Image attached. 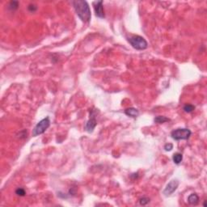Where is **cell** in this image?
I'll return each instance as SVG.
<instances>
[{
	"instance_id": "12",
	"label": "cell",
	"mask_w": 207,
	"mask_h": 207,
	"mask_svg": "<svg viewBox=\"0 0 207 207\" xmlns=\"http://www.w3.org/2000/svg\"><path fill=\"white\" fill-rule=\"evenodd\" d=\"M184 111L185 112H192L193 110L195 109V106L194 105H192V104H186L184 106L183 108Z\"/></svg>"
},
{
	"instance_id": "11",
	"label": "cell",
	"mask_w": 207,
	"mask_h": 207,
	"mask_svg": "<svg viewBox=\"0 0 207 207\" xmlns=\"http://www.w3.org/2000/svg\"><path fill=\"white\" fill-rule=\"evenodd\" d=\"M154 121L157 124H163L167 121H170V119L166 117H163V116H158L154 119Z\"/></svg>"
},
{
	"instance_id": "13",
	"label": "cell",
	"mask_w": 207,
	"mask_h": 207,
	"mask_svg": "<svg viewBox=\"0 0 207 207\" xmlns=\"http://www.w3.org/2000/svg\"><path fill=\"white\" fill-rule=\"evenodd\" d=\"M19 7V2L18 1H12L9 3L8 8L10 10H16Z\"/></svg>"
},
{
	"instance_id": "9",
	"label": "cell",
	"mask_w": 207,
	"mask_h": 207,
	"mask_svg": "<svg viewBox=\"0 0 207 207\" xmlns=\"http://www.w3.org/2000/svg\"><path fill=\"white\" fill-rule=\"evenodd\" d=\"M188 202L190 203V205H193V206H196V205L198 204L199 202V197L198 196L197 193H192L189 196L188 198Z\"/></svg>"
},
{
	"instance_id": "10",
	"label": "cell",
	"mask_w": 207,
	"mask_h": 207,
	"mask_svg": "<svg viewBox=\"0 0 207 207\" xmlns=\"http://www.w3.org/2000/svg\"><path fill=\"white\" fill-rule=\"evenodd\" d=\"M172 160L176 164H180L181 161L183 160V155L181 153H175L172 156Z\"/></svg>"
},
{
	"instance_id": "15",
	"label": "cell",
	"mask_w": 207,
	"mask_h": 207,
	"mask_svg": "<svg viewBox=\"0 0 207 207\" xmlns=\"http://www.w3.org/2000/svg\"><path fill=\"white\" fill-rule=\"evenodd\" d=\"M150 202V199L148 198H142L139 199V203L142 206H146L147 204H148Z\"/></svg>"
},
{
	"instance_id": "14",
	"label": "cell",
	"mask_w": 207,
	"mask_h": 207,
	"mask_svg": "<svg viewBox=\"0 0 207 207\" xmlns=\"http://www.w3.org/2000/svg\"><path fill=\"white\" fill-rule=\"evenodd\" d=\"M15 193L17 194L18 196H20V197H24V196H25V190H24V189H22V188H18L17 190H15Z\"/></svg>"
},
{
	"instance_id": "5",
	"label": "cell",
	"mask_w": 207,
	"mask_h": 207,
	"mask_svg": "<svg viewBox=\"0 0 207 207\" xmlns=\"http://www.w3.org/2000/svg\"><path fill=\"white\" fill-rule=\"evenodd\" d=\"M95 115H96V110H92L90 112V119L87 121L85 125V130L88 133H92L93 130L96 126V119H95Z\"/></svg>"
},
{
	"instance_id": "2",
	"label": "cell",
	"mask_w": 207,
	"mask_h": 207,
	"mask_svg": "<svg viewBox=\"0 0 207 207\" xmlns=\"http://www.w3.org/2000/svg\"><path fill=\"white\" fill-rule=\"evenodd\" d=\"M128 42H130L132 47L138 50H144L148 46L147 42L141 36H132L128 38Z\"/></svg>"
},
{
	"instance_id": "7",
	"label": "cell",
	"mask_w": 207,
	"mask_h": 207,
	"mask_svg": "<svg viewBox=\"0 0 207 207\" xmlns=\"http://www.w3.org/2000/svg\"><path fill=\"white\" fill-rule=\"evenodd\" d=\"M103 1H95L93 2V7L95 10V15L99 18L104 17V7H103Z\"/></svg>"
},
{
	"instance_id": "16",
	"label": "cell",
	"mask_w": 207,
	"mask_h": 207,
	"mask_svg": "<svg viewBox=\"0 0 207 207\" xmlns=\"http://www.w3.org/2000/svg\"><path fill=\"white\" fill-rule=\"evenodd\" d=\"M173 149V145L172 143H167L164 145V150L166 151H171Z\"/></svg>"
},
{
	"instance_id": "17",
	"label": "cell",
	"mask_w": 207,
	"mask_h": 207,
	"mask_svg": "<svg viewBox=\"0 0 207 207\" xmlns=\"http://www.w3.org/2000/svg\"><path fill=\"white\" fill-rule=\"evenodd\" d=\"M28 11H30V12H35V11H36V9H37V7L36 6V5H34V4H30V5H28Z\"/></svg>"
},
{
	"instance_id": "3",
	"label": "cell",
	"mask_w": 207,
	"mask_h": 207,
	"mask_svg": "<svg viewBox=\"0 0 207 207\" xmlns=\"http://www.w3.org/2000/svg\"><path fill=\"white\" fill-rule=\"evenodd\" d=\"M50 120L49 117L42 119V121H40L36 125V126L33 129V136L36 137L40 134L44 133L47 130L48 128L50 127Z\"/></svg>"
},
{
	"instance_id": "4",
	"label": "cell",
	"mask_w": 207,
	"mask_h": 207,
	"mask_svg": "<svg viewBox=\"0 0 207 207\" xmlns=\"http://www.w3.org/2000/svg\"><path fill=\"white\" fill-rule=\"evenodd\" d=\"M192 132L191 130L186 128H178L172 130L171 132V136L173 139L179 141V140H187L190 138Z\"/></svg>"
},
{
	"instance_id": "6",
	"label": "cell",
	"mask_w": 207,
	"mask_h": 207,
	"mask_svg": "<svg viewBox=\"0 0 207 207\" xmlns=\"http://www.w3.org/2000/svg\"><path fill=\"white\" fill-rule=\"evenodd\" d=\"M179 184H180V182H179V181H177V180L171 181L167 184V186H166V188L164 189V190H163V193L165 196H167V197H168V196H170L171 194H172L176 190H177Z\"/></svg>"
},
{
	"instance_id": "8",
	"label": "cell",
	"mask_w": 207,
	"mask_h": 207,
	"mask_svg": "<svg viewBox=\"0 0 207 207\" xmlns=\"http://www.w3.org/2000/svg\"><path fill=\"white\" fill-rule=\"evenodd\" d=\"M125 113L128 116V117H133V118H136L137 117H138L139 115V111L135 108H128L126 109L125 110Z\"/></svg>"
},
{
	"instance_id": "1",
	"label": "cell",
	"mask_w": 207,
	"mask_h": 207,
	"mask_svg": "<svg viewBox=\"0 0 207 207\" xmlns=\"http://www.w3.org/2000/svg\"><path fill=\"white\" fill-rule=\"evenodd\" d=\"M72 4L74 7V11L80 20L85 23L89 22L92 18V13H91L88 3H87L86 1L76 0V1H73Z\"/></svg>"
}]
</instances>
